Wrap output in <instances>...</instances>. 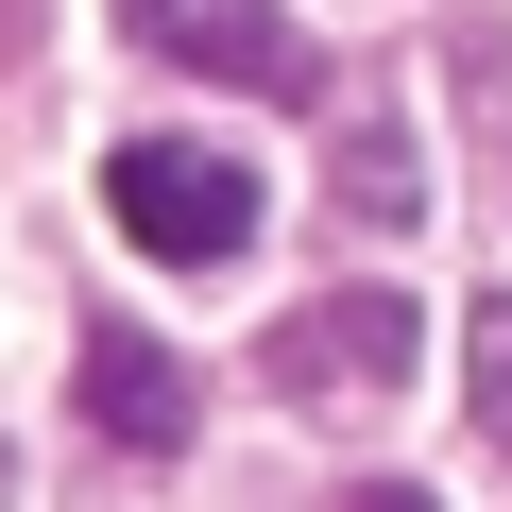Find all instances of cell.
<instances>
[{"label": "cell", "instance_id": "6da1fadb", "mask_svg": "<svg viewBox=\"0 0 512 512\" xmlns=\"http://www.w3.org/2000/svg\"><path fill=\"white\" fill-rule=\"evenodd\" d=\"M103 205H120L137 256H171V274H222V256L256 239V171L205 154V137H120L103 154Z\"/></svg>", "mask_w": 512, "mask_h": 512}, {"label": "cell", "instance_id": "7a4b0ae2", "mask_svg": "<svg viewBox=\"0 0 512 512\" xmlns=\"http://www.w3.org/2000/svg\"><path fill=\"white\" fill-rule=\"evenodd\" d=\"M120 35L154 69H205V86H256V103H308L325 52L291 35V0H120Z\"/></svg>", "mask_w": 512, "mask_h": 512}, {"label": "cell", "instance_id": "3957f363", "mask_svg": "<svg viewBox=\"0 0 512 512\" xmlns=\"http://www.w3.org/2000/svg\"><path fill=\"white\" fill-rule=\"evenodd\" d=\"M69 393H86V427H103L120 461H171V444L205 427L188 359H171V342H137V325H86V342H69Z\"/></svg>", "mask_w": 512, "mask_h": 512}, {"label": "cell", "instance_id": "277c9868", "mask_svg": "<svg viewBox=\"0 0 512 512\" xmlns=\"http://www.w3.org/2000/svg\"><path fill=\"white\" fill-rule=\"evenodd\" d=\"M410 376V291H308L274 325V393H393Z\"/></svg>", "mask_w": 512, "mask_h": 512}, {"label": "cell", "instance_id": "5b68a950", "mask_svg": "<svg viewBox=\"0 0 512 512\" xmlns=\"http://www.w3.org/2000/svg\"><path fill=\"white\" fill-rule=\"evenodd\" d=\"M342 205H359V222H410V205H427V171H410V137H393V120L342 154Z\"/></svg>", "mask_w": 512, "mask_h": 512}, {"label": "cell", "instance_id": "8992f818", "mask_svg": "<svg viewBox=\"0 0 512 512\" xmlns=\"http://www.w3.org/2000/svg\"><path fill=\"white\" fill-rule=\"evenodd\" d=\"M478 444L512 461V308H478Z\"/></svg>", "mask_w": 512, "mask_h": 512}, {"label": "cell", "instance_id": "52a82bcc", "mask_svg": "<svg viewBox=\"0 0 512 512\" xmlns=\"http://www.w3.org/2000/svg\"><path fill=\"white\" fill-rule=\"evenodd\" d=\"M342 512H444V495H410V478H376V495H342Z\"/></svg>", "mask_w": 512, "mask_h": 512}, {"label": "cell", "instance_id": "ba28073f", "mask_svg": "<svg viewBox=\"0 0 512 512\" xmlns=\"http://www.w3.org/2000/svg\"><path fill=\"white\" fill-rule=\"evenodd\" d=\"M0 512H18V461H0Z\"/></svg>", "mask_w": 512, "mask_h": 512}]
</instances>
